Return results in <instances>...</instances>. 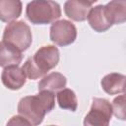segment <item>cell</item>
I'll return each mask as SVG.
<instances>
[{"mask_svg":"<svg viewBox=\"0 0 126 126\" xmlns=\"http://www.w3.org/2000/svg\"><path fill=\"white\" fill-rule=\"evenodd\" d=\"M55 106V96L52 92L40 91L35 95L23 97L18 104V112L32 126L39 125L45 114Z\"/></svg>","mask_w":126,"mask_h":126,"instance_id":"cell-1","label":"cell"},{"mask_svg":"<svg viewBox=\"0 0 126 126\" xmlns=\"http://www.w3.org/2000/svg\"><path fill=\"white\" fill-rule=\"evenodd\" d=\"M59 62V50L54 45L41 46L32 57L24 63L22 69L27 78L36 80L55 68Z\"/></svg>","mask_w":126,"mask_h":126,"instance_id":"cell-2","label":"cell"},{"mask_svg":"<svg viewBox=\"0 0 126 126\" xmlns=\"http://www.w3.org/2000/svg\"><path fill=\"white\" fill-rule=\"evenodd\" d=\"M28 20L34 25H46L56 22L61 16V9L54 1H32L26 8Z\"/></svg>","mask_w":126,"mask_h":126,"instance_id":"cell-3","label":"cell"},{"mask_svg":"<svg viewBox=\"0 0 126 126\" xmlns=\"http://www.w3.org/2000/svg\"><path fill=\"white\" fill-rule=\"evenodd\" d=\"M3 40L15 46L21 52L25 51L32 42L31 28L23 21L8 23L3 32Z\"/></svg>","mask_w":126,"mask_h":126,"instance_id":"cell-4","label":"cell"},{"mask_svg":"<svg viewBox=\"0 0 126 126\" xmlns=\"http://www.w3.org/2000/svg\"><path fill=\"white\" fill-rule=\"evenodd\" d=\"M112 107L105 98L94 97L91 109L84 118V126H109Z\"/></svg>","mask_w":126,"mask_h":126,"instance_id":"cell-5","label":"cell"},{"mask_svg":"<svg viewBox=\"0 0 126 126\" xmlns=\"http://www.w3.org/2000/svg\"><path fill=\"white\" fill-rule=\"evenodd\" d=\"M76 37L77 29L70 21H56L50 27V39L59 46H66L73 43Z\"/></svg>","mask_w":126,"mask_h":126,"instance_id":"cell-6","label":"cell"},{"mask_svg":"<svg viewBox=\"0 0 126 126\" xmlns=\"http://www.w3.org/2000/svg\"><path fill=\"white\" fill-rule=\"evenodd\" d=\"M94 3H95V0H69L64 4V11L69 19L76 22H83L87 20Z\"/></svg>","mask_w":126,"mask_h":126,"instance_id":"cell-7","label":"cell"},{"mask_svg":"<svg viewBox=\"0 0 126 126\" xmlns=\"http://www.w3.org/2000/svg\"><path fill=\"white\" fill-rule=\"evenodd\" d=\"M1 81L3 85L12 91L20 90L27 81V77L22 68L18 66H9L4 68L1 74Z\"/></svg>","mask_w":126,"mask_h":126,"instance_id":"cell-8","label":"cell"},{"mask_svg":"<svg viewBox=\"0 0 126 126\" xmlns=\"http://www.w3.org/2000/svg\"><path fill=\"white\" fill-rule=\"evenodd\" d=\"M104 15L107 22L112 25L123 24L126 21V1H110L104 5Z\"/></svg>","mask_w":126,"mask_h":126,"instance_id":"cell-9","label":"cell"},{"mask_svg":"<svg viewBox=\"0 0 126 126\" xmlns=\"http://www.w3.org/2000/svg\"><path fill=\"white\" fill-rule=\"evenodd\" d=\"M23 59L22 52L10 43L0 41V67L18 66Z\"/></svg>","mask_w":126,"mask_h":126,"instance_id":"cell-10","label":"cell"},{"mask_svg":"<svg viewBox=\"0 0 126 126\" xmlns=\"http://www.w3.org/2000/svg\"><path fill=\"white\" fill-rule=\"evenodd\" d=\"M125 80L126 77L122 74L110 73L101 79L100 85L102 90L108 94H123L125 92Z\"/></svg>","mask_w":126,"mask_h":126,"instance_id":"cell-11","label":"cell"},{"mask_svg":"<svg viewBox=\"0 0 126 126\" xmlns=\"http://www.w3.org/2000/svg\"><path fill=\"white\" fill-rule=\"evenodd\" d=\"M87 19L91 28L97 32H106L111 27L104 15V5H97L95 7H92Z\"/></svg>","mask_w":126,"mask_h":126,"instance_id":"cell-12","label":"cell"},{"mask_svg":"<svg viewBox=\"0 0 126 126\" xmlns=\"http://www.w3.org/2000/svg\"><path fill=\"white\" fill-rule=\"evenodd\" d=\"M67 79L66 77L58 72H52L45 75L38 83V91H48L57 92L66 87Z\"/></svg>","mask_w":126,"mask_h":126,"instance_id":"cell-13","label":"cell"},{"mask_svg":"<svg viewBox=\"0 0 126 126\" xmlns=\"http://www.w3.org/2000/svg\"><path fill=\"white\" fill-rule=\"evenodd\" d=\"M22 2L19 0H0V21L11 23L22 14Z\"/></svg>","mask_w":126,"mask_h":126,"instance_id":"cell-14","label":"cell"},{"mask_svg":"<svg viewBox=\"0 0 126 126\" xmlns=\"http://www.w3.org/2000/svg\"><path fill=\"white\" fill-rule=\"evenodd\" d=\"M57 102L60 108L62 109H67L70 111H75L78 106V101H77V96L71 89L64 88L60 90L57 93Z\"/></svg>","mask_w":126,"mask_h":126,"instance_id":"cell-15","label":"cell"},{"mask_svg":"<svg viewBox=\"0 0 126 126\" xmlns=\"http://www.w3.org/2000/svg\"><path fill=\"white\" fill-rule=\"evenodd\" d=\"M125 101L126 96L125 94H121L114 98L111 107H112V114H114L117 118L121 120H125Z\"/></svg>","mask_w":126,"mask_h":126,"instance_id":"cell-16","label":"cell"},{"mask_svg":"<svg viewBox=\"0 0 126 126\" xmlns=\"http://www.w3.org/2000/svg\"><path fill=\"white\" fill-rule=\"evenodd\" d=\"M6 126H32V125L23 116L15 115L9 119Z\"/></svg>","mask_w":126,"mask_h":126,"instance_id":"cell-17","label":"cell"},{"mask_svg":"<svg viewBox=\"0 0 126 126\" xmlns=\"http://www.w3.org/2000/svg\"><path fill=\"white\" fill-rule=\"evenodd\" d=\"M48 126H57V125H48Z\"/></svg>","mask_w":126,"mask_h":126,"instance_id":"cell-18","label":"cell"}]
</instances>
